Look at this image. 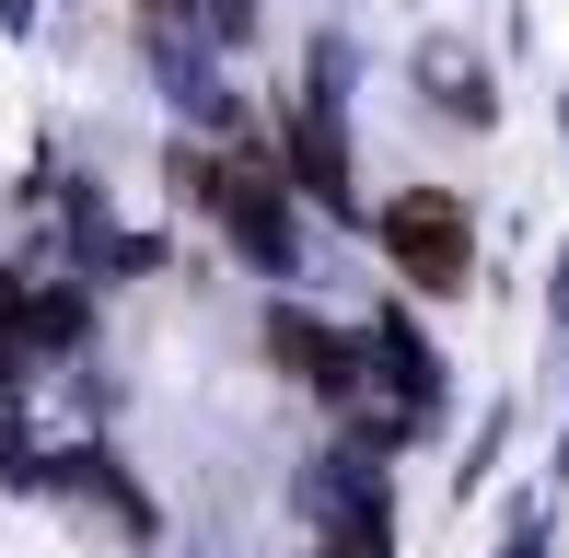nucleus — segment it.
<instances>
[{
  "label": "nucleus",
  "mask_w": 569,
  "mask_h": 558,
  "mask_svg": "<svg viewBox=\"0 0 569 558\" xmlns=\"http://www.w3.org/2000/svg\"><path fill=\"white\" fill-rule=\"evenodd\" d=\"M383 245L407 257V279H430V291H442V279L465 268V210H453L442 187H419V198H396V210H383Z\"/></svg>",
  "instance_id": "obj_1"
}]
</instances>
